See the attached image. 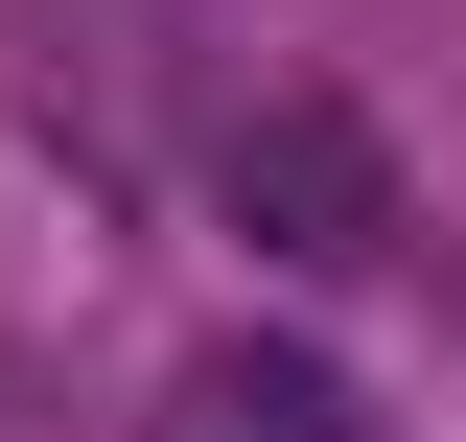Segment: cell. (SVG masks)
Returning a JSON list of instances; mask_svg holds the SVG:
<instances>
[{
  "label": "cell",
  "mask_w": 466,
  "mask_h": 442,
  "mask_svg": "<svg viewBox=\"0 0 466 442\" xmlns=\"http://www.w3.org/2000/svg\"><path fill=\"white\" fill-rule=\"evenodd\" d=\"M210 210L257 233L280 279H373V256H397V164H373L350 94H257V116L210 140Z\"/></svg>",
  "instance_id": "cell-1"
},
{
  "label": "cell",
  "mask_w": 466,
  "mask_h": 442,
  "mask_svg": "<svg viewBox=\"0 0 466 442\" xmlns=\"http://www.w3.org/2000/svg\"><path fill=\"white\" fill-rule=\"evenodd\" d=\"M140 442H373V396H350L327 349H280V326H210V349H164Z\"/></svg>",
  "instance_id": "cell-2"
}]
</instances>
